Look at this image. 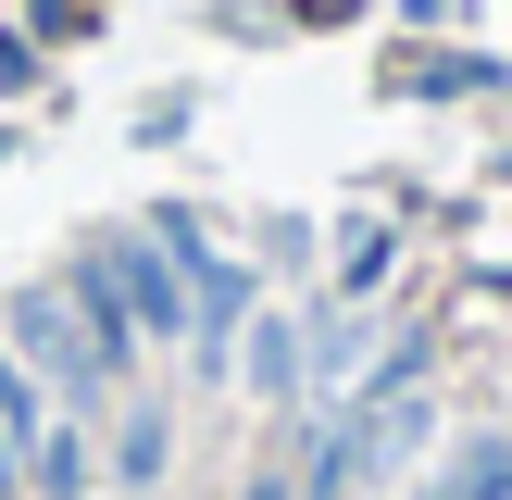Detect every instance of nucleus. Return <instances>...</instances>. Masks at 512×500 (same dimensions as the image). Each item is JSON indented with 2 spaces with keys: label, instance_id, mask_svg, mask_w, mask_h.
<instances>
[{
  "label": "nucleus",
  "instance_id": "nucleus-1",
  "mask_svg": "<svg viewBox=\"0 0 512 500\" xmlns=\"http://www.w3.org/2000/svg\"><path fill=\"white\" fill-rule=\"evenodd\" d=\"M0 338H13V363L50 375L63 400H100V388H113V375H100V350L75 338V300H63V288H13V300H0Z\"/></svg>",
  "mask_w": 512,
  "mask_h": 500
},
{
  "label": "nucleus",
  "instance_id": "nucleus-2",
  "mask_svg": "<svg viewBox=\"0 0 512 500\" xmlns=\"http://www.w3.org/2000/svg\"><path fill=\"white\" fill-rule=\"evenodd\" d=\"M113 300L150 325V338H188V275H175L163 250H125V263H113Z\"/></svg>",
  "mask_w": 512,
  "mask_h": 500
},
{
  "label": "nucleus",
  "instance_id": "nucleus-3",
  "mask_svg": "<svg viewBox=\"0 0 512 500\" xmlns=\"http://www.w3.org/2000/svg\"><path fill=\"white\" fill-rule=\"evenodd\" d=\"M300 350H313V375H300V388H350V363H375V325L325 300V313H313V338H300Z\"/></svg>",
  "mask_w": 512,
  "mask_h": 500
},
{
  "label": "nucleus",
  "instance_id": "nucleus-4",
  "mask_svg": "<svg viewBox=\"0 0 512 500\" xmlns=\"http://www.w3.org/2000/svg\"><path fill=\"white\" fill-rule=\"evenodd\" d=\"M38 425H50V413H38V375H25V363H13V338H0V475H25Z\"/></svg>",
  "mask_w": 512,
  "mask_h": 500
},
{
  "label": "nucleus",
  "instance_id": "nucleus-5",
  "mask_svg": "<svg viewBox=\"0 0 512 500\" xmlns=\"http://www.w3.org/2000/svg\"><path fill=\"white\" fill-rule=\"evenodd\" d=\"M425 500H512V438H475V450H463V463H450Z\"/></svg>",
  "mask_w": 512,
  "mask_h": 500
},
{
  "label": "nucleus",
  "instance_id": "nucleus-6",
  "mask_svg": "<svg viewBox=\"0 0 512 500\" xmlns=\"http://www.w3.org/2000/svg\"><path fill=\"white\" fill-rule=\"evenodd\" d=\"M25 475H38L50 500H75V488H88V438H75V425H38V450H25Z\"/></svg>",
  "mask_w": 512,
  "mask_h": 500
},
{
  "label": "nucleus",
  "instance_id": "nucleus-7",
  "mask_svg": "<svg viewBox=\"0 0 512 500\" xmlns=\"http://www.w3.org/2000/svg\"><path fill=\"white\" fill-rule=\"evenodd\" d=\"M250 388H300V325H288V313L250 338Z\"/></svg>",
  "mask_w": 512,
  "mask_h": 500
},
{
  "label": "nucleus",
  "instance_id": "nucleus-8",
  "mask_svg": "<svg viewBox=\"0 0 512 500\" xmlns=\"http://www.w3.org/2000/svg\"><path fill=\"white\" fill-rule=\"evenodd\" d=\"M113 475H125V488H150V475H163V413H150V400H138V425L113 438Z\"/></svg>",
  "mask_w": 512,
  "mask_h": 500
},
{
  "label": "nucleus",
  "instance_id": "nucleus-9",
  "mask_svg": "<svg viewBox=\"0 0 512 500\" xmlns=\"http://www.w3.org/2000/svg\"><path fill=\"white\" fill-rule=\"evenodd\" d=\"M238 500H300V488H288V475H250V488H238Z\"/></svg>",
  "mask_w": 512,
  "mask_h": 500
}]
</instances>
